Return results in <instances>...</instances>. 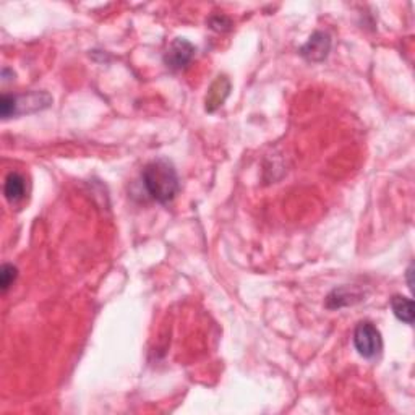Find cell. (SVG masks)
<instances>
[{
    "label": "cell",
    "mask_w": 415,
    "mask_h": 415,
    "mask_svg": "<svg viewBox=\"0 0 415 415\" xmlns=\"http://www.w3.org/2000/svg\"><path fill=\"white\" fill-rule=\"evenodd\" d=\"M143 185L146 192L150 193L151 198L156 199L157 203H169L176 198L180 190V182L174 164L167 159H156L146 164L143 169Z\"/></svg>",
    "instance_id": "obj_1"
},
{
    "label": "cell",
    "mask_w": 415,
    "mask_h": 415,
    "mask_svg": "<svg viewBox=\"0 0 415 415\" xmlns=\"http://www.w3.org/2000/svg\"><path fill=\"white\" fill-rule=\"evenodd\" d=\"M52 104L49 93L33 91L26 94H2L0 98V115L2 119L18 117L23 114H33L44 110Z\"/></svg>",
    "instance_id": "obj_2"
},
{
    "label": "cell",
    "mask_w": 415,
    "mask_h": 415,
    "mask_svg": "<svg viewBox=\"0 0 415 415\" xmlns=\"http://www.w3.org/2000/svg\"><path fill=\"white\" fill-rule=\"evenodd\" d=\"M354 345L355 350L364 359H375L383 349L381 334L375 324L370 322H362L357 324L354 331Z\"/></svg>",
    "instance_id": "obj_3"
},
{
    "label": "cell",
    "mask_w": 415,
    "mask_h": 415,
    "mask_svg": "<svg viewBox=\"0 0 415 415\" xmlns=\"http://www.w3.org/2000/svg\"><path fill=\"white\" fill-rule=\"evenodd\" d=\"M193 55H195V46L190 41L177 38L172 41V44L167 49L164 55V64L171 68V70H182L188 64H190Z\"/></svg>",
    "instance_id": "obj_4"
},
{
    "label": "cell",
    "mask_w": 415,
    "mask_h": 415,
    "mask_svg": "<svg viewBox=\"0 0 415 415\" xmlns=\"http://www.w3.org/2000/svg\"><path fill=\"white\" fill-rule=\"evenodd\" d=\"M331 51V36L324 31H315L301 47V55L308 62H323Z\"/></svg>",
    "instance_id": "obj_5"
},
{
    "label": "cell",
    "mask_w": 415,
    "mask_h": 415,
    "mask_svg": "<svg viewBox=\"0 0 415 415\" xmlns=\"http://www.w3.org/2000/svg\"><path fill=\"white\" fill-rule=\"evenodd\" d=\"M230 93V81L228 77H218L216 80H214V83L211 85V88L208 89V94H206V110L208 112H214V110L219 109L220 106H223L225 98L229 96Z\"/></svg>",
    "instance_id": "obj_6"
},
{
    "label": "cell",
    "mask_w": 415,
    "mask_h": 415,
    "mask_svg": "<svg viewBox=\"0 0 415 415\" xmlns=\"http://www.w3.org/2000/svg\"><path fill=\"white\" fill-rule=\"evenodd\" d=\"M5 198H7L8 203H17L20 199H23L26 193V182L25 177L18 172H10L5 178V187H4Z\"/></svg>",
    "instance_id": "obj_7"
},
{
    "label": "cell",
    "mask_w": 415,
    "mask_h": 415,
    "mask_svg": "<svg viewBox=\"0 0 415 415\" xmlns=\"http://www.w3.org/2000/svg\"><path fill=\"white\" fill-rule=\"evenodd\" d=\"M391 308L394 317H396L399 322H404L406 324L414 323V302L411 298L402 297V296H394L391 298Z\"/></svg>",
    "instance_id": "obj_8"
},
{
    "label": "cell",
    "mask_w": 415,
    "mask_h": 415,
    "mask_svg": "<svg viewBox=\"0 0 415 415\" xmlns=\"http://www.w3.org/2000/svg\"><path fill=\"white\" fill-rule=\"evenodd\" d=\"M350 298H357V301H362L359 294H352L349 289H336L328 296V301H327V307L328 308H341V307H345V305H352V301Z\"/></svg>",
    "instance_id": "obj_9"
},
{
    "label": "cell",
    "mask_w": 415,
    "mask_h": 415,
    "mask_svg": "<svg viewBox=\"0 0 415 415\" xmlns=\"http://www.w3.org/2000/svg\"><path fill=\"white\" fill-rule=\"evenodd\" d=\"M17 276H18V270L13 265L5 263V265L0 268V286H2V292L8 291V287L13 284L15 279H17Z\"/></svg>",
    "instance_id": "obj_10"
},
{
    "label": "cell",
    "mask_w": 415,
    "mask_h": 415,
    "mask_svg": "<svg viewBox=\"0 0 415 415\" xmlns=\"http://www.w3.org/2000/svg\"><path fill=\"white\" fill-rule=\"evenodd\" d=\"M209 25H211V28L216 29V31H225L224 25L228 26V28H230V20L225 18V17H214V18L209 20Z\"/></svg>",
    "instance_id": "obj_11"
}]
</instances>
